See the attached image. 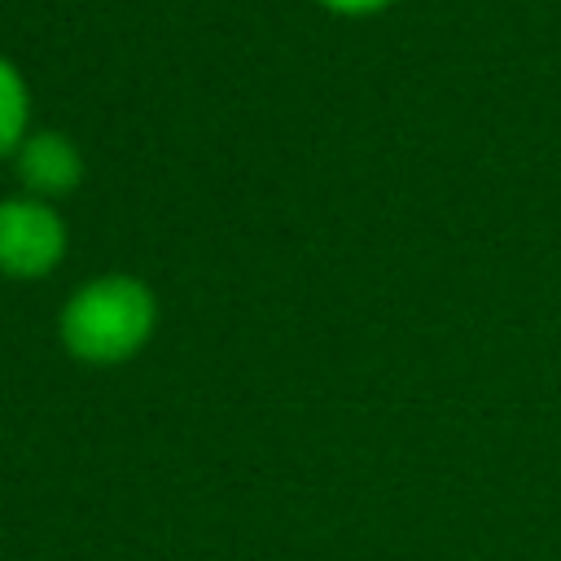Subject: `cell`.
Instances as JSON below:
<instances>
[{
    "label": "cell",
    "instance_id": "6da1fadb",
    "mask_svg": "<svg viewBox=\"0 0 561 561\" xmlns=\"http://www.w3.org/2000/svg\"><path fill=\"white\" fill-rule=\"evenodd\" d=\"M158 329V294L131 272H101L70 289L57 311V337L83 368L136 359Z\"/></svg>",
    "mask_w": 561,
    "mask_h": 561
},
{
    "label": "cell",
    "instance_id": "7a4b0ae2",
    "mask_svg": "<svg viewBox=\"0 0 561 561\" xmlns=\"http://www.w3.org/2000/svg\"><path fill=\"white\" fill-rule=\"evenodd\" d=\"M70 250L66 219L53 202L13 193L0 197V276L9 280H44Z\"/></svg>",
    "mask_w": 561,
    "mask_h": 561
},
{
    "label": "cell",
    "instance_id": "3957f363",
    "mask_svg": "<svg viewBox=\"0 0 561 561\" xmlns=\"http://www.w3.org/2000/svg\"><path fill=\"white\" fill-rule=\"evenodd\" d=\"M13 175L22 184L26 197H39V202H61L70 197L79 184H83V149L57 131V127H39L31 131L18 153H13Z\"/></svg>",
    "mask_w": 561,
    "mask_h": 561
},
{
    "label": "cell",
    "instance_id": "277c9868",
    "mask_svg": "<svg viewBox=\"0 0 561 561\" xmlns=\"http://www.w3.org/2000/svg\"><path fill=\"white\" fill-rule=\"evenodd\" d=\"M31 136V88L26 75L0 53V158H13Z\"/></svg>",
    "mask_w": 561,
    "mask_h": 561
},
{
    "label": "cell",
    "instance_id": "5b68a950",
    "mask_svg": "<svg viewBox=\"0 0 561 561\" xmlns=\"http://www.w3.org/2000/svg\"><path fill=\"white\" fill-rule=\"evenodd\" d=\"M316 4L333 18H373V13H386L394 0H316Z\"/></svg>",
    "mask_w": 561,
    "mask_h": 561
}]
</instances>
